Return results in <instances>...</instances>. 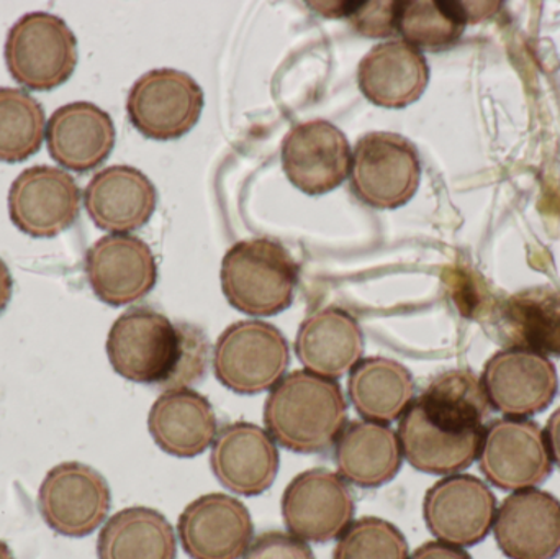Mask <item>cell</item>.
<instances>
[{"label":"cell","mask_w":560,"mask_h":559,"mask_svg":"<svg viewBox=\"0 0 560 559\" xmlns=\"http://www.w3.org/2000/svg\"><path fill=\"white\" fill-rule=\"evenodd\" d=\"M500 550L512 559H552L560 551V504L538 489L510 496L493 522Z\"/></svg>","instance_id":"18"},{"label":"cell","mask_w":560,"mask_h":559,"mask_svg":"<svg viewBox=\"0 0 560 559\" xmlns=\"http://www.w3.org/2000/svg\"><path fill=\"white\" fill-rule=\"evenodd\" d=\"M480 466L490 482L506 491L535 488L551 473L548 440L535 423L500 420L483 435Z\"/></svg>","instance_id":"14"},{"label":"cell","mask_w":560,"mask_h":559,"mask_svg":"<svg viewBox=\"0 0 560 559\" xmlns=\"http://www.w3.org/2000/svg\"><path fill=\"white\" fill-rule=\"evenodd\" d=\"M483 432L456 433L434 426L411 403L401 416L398 440L401 453L418 471L453 476L466 469L482 445Z\"/></svg>","instance_id":"25"},{"label":"cell","mask_w":560,"mask_h":559,"mask_svg":"<svg viewBox=\"0 0 560 559\" xmlns=\"http://www.w3.org/2000/svg\"><path fill=\"white\" fill-rule=\"evenodd\" d=\"M245 559H315V555L300 538L275 531L259 535L249 545Z\"/></svg>","instance_id":"34"},{"label":"cell","mask_w":560,"mask_h":559,"mask_svg":"<svg viewBox=\"0 0 560 559\" xmlns=\"http://www.w3.org/2000/svg\"><path fill=\"white\" fill-rule=\"evenodd\" d=\"M332 559H410L407 538L390 522L362 517L338 538Z\"/></svg>","instance_id":"32"},{"label":"cell","mask_w":560,"mask_h":559,"mask_svg":"<svg viewBox=\"0 0 560 559\" xmlns=\"http://www.w3.org/2000/svg\"><path fill=\"white\" fill-rule=\"evenodd\" d=\"M45 137L42 104L22 89L0 88V161L23 163L38 153Z\"/></svg>","instance_id":"31"},{"label":"cell","mask_w":560,"mask_h":559,"mask_svg":"<svg viewBox=\"0 0 560 559\" xmlns=\"http://www.w3.org/2000/svg\"><path fill=\"white\" fill-rule=\"evenodd\" d=\"M351 160L348 138L331 121H305L283 138V173L308 196L331 193L341 186L351 171Z\"/></svg>","instance_id":"12"},{"label":"cell","mask_w":560,"mask_h":559,"mask_svg":"<svg viewBox=\"0 0 560 559\" xmlns=\"http://www.w3.org/2000/svg\"><path fill=\"white\" fill-rule=\"evenodd\" d=\"M348 394L365 420L387 426L401 419L413 403V377L397 361L365 358L349 374Z\"/></svg>","instance_id":"27"},{"label":"cell","mask_w":560,"mask_h":559,"mask_svg":"<svg viewBox=\"0 0 560 559\" xmlns=\"http://www.w3.org/2000/svg\"><path fill=\"white\" fill-rule=\"evenodd\" d=\"M98 559H176L173 525L150 508H128L112 515L97 540Z\"/></svg>","instance_id":"28"},{"label":"cell","mask_w":560,"mask_h":559,"mask_svg":"<svg viewBox=\"0 0 560 559\" xmlns=\"http://www.w3.org/2000/svg\"><path fill=\"white\" fill-rule=\"evenodd\" d=\"M487 399L512 417L541 412L558 391V374L546 357L506 350L487 363L482 380Z\"/></svg>","instance_id":"17"},{"label":"cell","mask_w":560,"mask_h":559,"mask_svg":"<svg viewBox=\"0 0 560 559\" xmlns=\"http://www.w3.org/2000/svg\"><path fill=\"white\" fill-rule=\"evenodd\" d=\"M546 440H548L549 453L560 466V409L549 420L548 439Z\"/></svg>","instance_id":"38"},{"label":"cell","mask_w":560,"mask_h":559,"mask_svg":"<svg viewBox=\"0 0 560 559\" xmlns=\"http://www.w3.org/2000/svg\"><path fill=\"white\" fill-rule=\"evenodd\" d=\"M110 505L108 482L84 463H59L46 473L39 486V514L62 537L84 538L94 534L107 519Z\"/></svg>","instance_id":"7"},{"label":"cell","mask_w":560,"mask_h":559,"mask_svg":"<svg viewBox=\"0 0 560 559\" xmlns=\"http://www.w3.org/2000/svg\"><path fill=\"white\" fill-rule=\"evenodd\" d=\"M7 69L30 91H52L69 81L78 66V39L68 23L48 12L16 20L5 39Z\"/></svg>","instance_id":"4"},{"label":"cell","mask_w":560,"mask_h":559,"mask_svg":"<svg viewBox=\"0 0 560 559\" xmlns=\"http://www.w3.org/2000/svg\"><path fill=\"white\" fill-rule=\"evenodd\" d=\"M13 279L9 266L0 259V314L5 311L12 299Z\"/></svg>","instance_id":"37"},{"label":"cell","mask_w":560,"mask_h":559,"mask_svg":"<svg viewBox=\"0 0 560 559\" xmlns=\"http://www.w3.org/2000/svg\"><path fill=\"white\" fill-rule=\"evenodd\" d=\"M0 559H15L5 541L0 540Z\"/></svg>","instance_id":"39"},{"label":"cell","mask_w":560,"mask_h":559,"mask_svg":"<svg viewBox=\"0 0 560 559\" xmlns=\"http://www.w3.org/2000/svg\"><path fill=\"white\" fill-rule=\"evenodd\" d=\"M190 559H242L253 544L252 514L229 494H207L190 502L177 524Z\"/></svg>","instance_id":"15"},{"label":"cell","mask_w":560,"mask_h":559,"mask_svg":"<svg viewBox=\"0 0 560 559\" xmlns=\"http://www.w3.org/2000/svg\"><path fill=\"white\" fill-rule=\"evenodd\" d=\"M430 68L420 49L404 39L374 46L359 62L358 84L378 107L404 108L423 95Z\"/></svg>","instance_id":"21"},{"label":"cell","mask_w":560,"mask_h":559,"mask_svg":"<svg viewBox=\"0 0 560 559\" xmlns=\"http://www.w3.org/2000/svg\"><path fill=\"white\" fill-rule=\"evenodd\" d=\"M335 445L339 476L358 488H381L400 471V440L384 423L352 422L345 427Z\"/></svg>","instance_id":"24"},{"label":"cell","mask_w":560,"mask_h":559,"mask_svg":"<svg viewBox=\"0 0 560 559\" xmlns=\"http://www.w3.org/2000/svg\"><path fill=\"white\" fill-rule=\"evenodd\" d=\"M354 509L345 479L323 468L300 473L282 496L283 524L305 544H328L341 537L352 524Z\"/></svg>","instance_id":"9"},{"label":"cell","mask_w":560,"mask_h":559,"mask_svg":"<svg viewBox=\"0 0 560 559\" xmlns=\"http://www.w3.org/2000/svg\"><path fill=\"white\" fill-rule=\"evenodd\" d=\"M417 148L398 133L372 131L355 144L351 160V189L375 209H397L413 199L420 186Z\"/></svg>","instance_id":"6"},{"label":"cell","mask_w":560,"mask_h":559,"mask_svg":"<svg viewBox=\"0 0 560 559\" xmlns=\"http://www.w3.org/2000/svg\"><path fill=\"white\" fill-rule=\"evenodd\" d=\"M410 559H472L466 551L443 541H430L421 545Z\"/></svg>","instance_id":"36"},{"label":"cell","mask_w":560,"mask_h":559,"mask_svg":"<svg viewBox=\"0 0 560 559\" xmlns=\"http://www.w3.org/2000/svg\"><path fill=\"white\" fill-rule=\"evenodd\" d=\"M470 19L469 2L401 0L395 2L394 30L415 48H450L463 36Z\"/></svg>","instance_id":"30"},{"label":"cell","mask_w":560,"mask_h":559,"mask_svg":"<svg viewBox=\"0 0 560 559\" xmlns=\"http://www.w3.org/2000/svg\"><path fill=\"white\" fill-rule=\"evenodd\" d=\"M148 430L167 455L194 458L215 442L217 417L212 404L196 391L171 389L151 407Z\"/></svg>","instance_id":"23"},{"label":"cell","mask_w":560,"mask_h":559,"mask_svg":"<svg viewBox=\"0 0 560 559\" xmlns=\"http://www.w3.org/2000/svg\"><path fill=\"white\" fill-rule=\"evenodd\" d=\"M7 202L10 220L20 232L33 238H52L78 219L81 190L71 174L42 164L15 177Z\"/></svg>","instance_id":"10"},{"label":"cell","mask_w":560,"mask_h":559,"mask_svg":"<svg viewBox=\"0 0 560 559\" xmlns=\"http://www.w3.org/2000/svg\"><path fill=\"white\" fill-rule=\"evenodd\" d=\"M114 120L92 102L79 101L52 112L46 124L49 156L74 173L101 166L115 147Z\"/></svg>","instance_id":"19"},{"label":"cell","mask_w":560,"mask_h":559,"mask_svg":"<svg viewBox=\"0 0 560 559\" xmlns=\"http://www.w3.org/2000/svg\"><path fill=\"white\" fill-rule=\"evenodd\" d=\"M500 335L513 350L560 357V292L549 288L518 292L500 304Z\"/></svg>","instance_id":"26"},{"label":"cell","mask_w":560,"mask_h":559,"mask_svg":"<svg viewBox=\"0 0 560 559\" xmlns=\"http://www.w3.org/2000/svg\"><path fill=\"white\" fill-rule=\"evenodd\" d=\"M85 276L102 302L121 307L153 291L158 279L156 259L150 246L138 236L110 233L89 248Z\"/></svg>","instance_id":"11"},{"label":"cell","mask_w":560,"mask_h":559,"mask_svg":"<svg viewBox=\"0 0 560 559\" xmlns=\"http://www.w3.org/2000/svg\"><path fill=\"white\" fill-rule=\"evenodd\" d=\"M158 193L137 167L117 166L98 171L84 190V206L92 222L110 233H128L150 222Z\"/></svg>","instance_id":"20"},{"label":"cell","mask_w":560,"mask_h":559,"mask_svg":"<svg viewBox=\"0 0 560 559\" xmlns=\"http://www.w3.org/2000/svg\"><path fill=\"white\" fill-rule=\"evenodd\" d=\"M105 348L118 376L164 387L179 363L183 334L179 325L153 308H130L112 325Z\"/></svg>","instance_id":"3"},{"label":"cell","mask_w":560,"mask_h":559,"mask_svg":"<svg viewBox=\"0 0 560 559\" xmlns=\"http://www.w3.org/2000/svg\"><path fill=\"white\" fill-rule=\"evenodd\" d=\"M358 9L348 12L358 32L365 36H392L394 30L395 2H361Z\"/></svg>","instance_id":"35"},{"label":"cell","mask_w":560,"mask_h":559,"mask_svg":"<svg viewBox=\"0 0 560 559\" xmlns=\"http://www.w3.org/2000/svg\"><path fill=\"white\" fill-rule=\"evenodd\" d=\"M183 334V351H180L179 363L166 391L189 389L190 384L199 381L206 373L207 357H209V341L199 328L192 325H179Z\"/></svg>","instance_id":"33"},{"label":"cell","mask_w":560,"mask_h":559,"mask_svg":"<svg viewBox=\"0 0 560 559\" xmlns=\"http://www.w3.org/2000/svg\"><path fill=\"white\" fill-rule=\"evenodd\" d=\"M202 110V88L189 74L176 69L147 72L128 94V118L151 140L184 137L196 127Z\"/></svg>","instance_id":"8"},{"label":"cell","mask_w":560,"mask_h":559,"mask_svg":"<svg viewBox=\"0 0 560 559\" xmlns=\"http://www.w3.org/2000/svg\"><path fill=\"white\" fill-rule=\"evenodd\" d=\"M220 278L232 307L253 317H271L292 304L299 266L275 240H245L226 252Z\"/></svg>","instance_id":"2"},{"label":"cell","mask_w":560,"mask_h":559,"mask_svg":"<svg viewBox=\"0 0 560 559\" xmlns=\"http://www.w3.org/2000/svg\"><path fill=\"white\" fill-rule=\"evenodd\" d=\"M295 353L310 373L338 380L361 361L364 337L349 312L326 307L310 315L295 340Z\"/></svg>","instance_id":"22"},{"label":"cell","mask_w":560,"mask_h":559,"mask_svg":"<svg viewBox=\"0 0 560 559\" xmlns=\"http://www.w3.org/2000/svg\"><path fill=\"white\" fill-rule=\"evenodd\" d=\"M415 404L434 426L456 433H474L482 432L489 399L472 373L450 371L438 376Z\"/></svg>","instance_id":"29"},{"label":"cell","mask_w":560,"mask_h":559,"mask_svg":"<svg viewBox=\"0 0 560 559\" xmlns=\"http://www.w3.org/2000/svg\"><path fill=\"white\" fill-rule=\"evenodd\" d=\"M213 475L235 494H262L279 471V452L272 436L261 427L236 422L223 427L210 453Z\"/></svg>","instance_id":"16"},{"label":"cell","mask_w":560,"mask_h":559,"mask_svg":"<svg viewBox=\"0 0 560 559\" xmlns=\"http://www.w3.org/2000/svg\"><path fill=\"white\" fill-rule=\"evenodd\" d=\"M348 419V404L335 380L293 371L279 381L265 404L269 435L295 453H322L335 445Z\"/></svg>","instance_id":"1"},{"label":"cell","mask_w":560,"mask_h":559,"mask_svg":"<svg viewBox=\"0 0 560 559\" xmlns=\"http://www.w3.org/2000/svg\"><path fill=\"white\" fill-rule=\"evenodd\" d=\"M289 361L285 337L275 325L261 321L236 322L220 335L213 350L217 380L245 396L272 389L285 374Z\"/></svg>","instance_id":"5"},{"label":"cell","mask_w":560,"mask_h":559,"mask_svg":"<svg viewBox=\"0 0 560 559\" xmlns=\"http://www.w3.org/2000/svg\"><path fill=\"white\" fill-rule=\"evenodd\" d=\"M497 504L490 489L472 476H450L424 496L423 517L431 534L453 547H472L489 535Z\"/></svg>","instance_id":"13"}]
</instances>
